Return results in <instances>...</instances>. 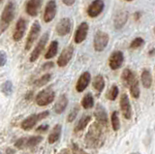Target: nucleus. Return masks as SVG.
I'll return each instance as SVG.
<instances>
[{
	"mask_svg": "<svg viewBox=\"0 0 155 154\" xmlns=\"http://www.w3.org/2000/svg\"><path fill=\"white\" fill-rule=\"evenodd\" d=\"M102 125L95 123L90 127L88 133L86 135L85 143L89 147H98L103 143V132H102Z\"/></svg>",
	"mask_w": 155,
	"mask_h": 154,
	"instance_id": "f257e3e1",
	"label": "nucleus"
},
{
	"mask_svg": "<svg viewBox=\"0 0 155 154\" xmlns=\"http://www.w3.org/2000/svg\"><path fill=\"white\" fill-rule=\"evenodd\" d=\"M15 4L13 1H9L1 14V20H0V33L3 32L10 25L15 17Z\"/></svg>",
	"mask_w": 155,
	"mask_h": 154,
	"instance_id": "f03ea898",
	"label": "nucleus"
},
{
	"mask_svg": "<svg viewBox=\"0 0 155 154\" xmlns=\"http://www.w3.org/2000/svg\"><path fill=\"white\" fill-rule=\"evenodd\" d=\"M55 98V93L52 90L51 87H47L44 90H41L36 96V103L40 107H44V106H48Z\"/></svg>",
	"mask_w": 155,
	"mask_h": 154,
	"instance_id": "7ed1b4c3",
	"label": "nucleus"
},
{
	"mask_svg": "<svg viewBox=\"0 0 155 154\" xmlns=\"http://www.w3.org/2000/svg\"><path fill=\"white\" fill-rule=\"evenodd\" d=\"M50 114V112L48 110H46V112H42L40 113H33L31 115L27 116L25 119L21 122V128L23 130H30L32 129L35 125L37 124V122H39L40 120L46 118L48 115Z\"/></svg>",
	"mask_w": 155,
	"mask_h": 154,
	"instance_id": "20e7f679",
	"label": "nucleus"
},
{
	"mask_svg": "<svg viewBox=\"0 0 155 154\" xmlns=\"http://www.w3.org/2000/svg\"><path fill=\"white\" fill-rule=\"evenodd\" d=\"M41 33V25H40V22L38 21H35L33 22V25H31L30 30H29L28 33V36L26 38V41H25V50L29 51L32 48L33 44L37 41L39 35Z\"/></svg>",
	"mask_w": 155,
	"mask_h": 154,
	"instance_id": "39448f33",
	"label": "nucleus"
},
{
	"mask_svg": "<svg viewBox=\"0 0 155 154\" xmlns=\"http://www.w3.org/2000/svg\"><path fill=\"white\" fill-rule=\"evenodd\" d=\"M110 37L104 31H98L94 36L93 47L96 51H103L109 44Z\"/></svg>",
	"mask_w": 155,
	"mask_h": 154,
	"instance_id": "423d86ee",
	"label": "nucleus"
},
{
	"mask_svg": "<svg viewBox=\"0 0 155 154\" xmlns=\"http://www.w3.org/2000/svg\"><path fill=\"white\" fill-rule=\"evenodd\" d=\"M73 28V21L70 18H63L57 22L55 31L57 35L59 36H66L72 31Z\"/></svg>",
	"mask_w": 155,
	"mask_h": 154,
	"instance_id": "0eeeda50",
	"label": "nucleus"
},
{
	"mask_svg": "<svg viewBox=\"0 0 155 154\" xmlns=\"http://www.w3.org/2000/svg\"><path fill=\"white\" fill-rule=\"evenodd\" d=\"M48 36H50L48 35V32H46L45 34L40 38V40H39V42L37 43L35 49L32 51L31 54H30L31 62H35L39 58V56H40V54L43 52V51L45 50V47H46L47 42L48 40Z\"/></svg>",
	"mask_w": 155,
	"mask_h": 154,
	"instance_id": "6e6552de",
	"label": "nucleus"
},
{
	"mask_svg": "<svg viewBox=\"0 0 155 154\" xmlns=\"http://www.w3.org/2000/svg\"><path fill=\"white\" fill-rule=\"evenodd\" d=\"M124 62L123 52L120 51H115L110 54L109 58V66L111 70H117L122 66Z\"/></svg>",
	"mask_w": 155,
	"mask_h": 154,
	"instance_id": "1a4fd4ad",
	"label": "nucleus"
},
{
	"mask_svg": "<svg viewBox=\"0 0 155 154\" xmlns=\"http://www.w3.org/2000/svg\"><path fill=\"white\" fill-rule=\"evenodd\" d=\"M75 49L73 46H68L61 51V54L57 59V65L59 67H65L72 59L73 54H74Z\"/></svg>",
	"mask_w": 155,
	"mask_h": 154,
	"instance_id": "9d476101",
	"label": "nucleus"
},
{
	"mask_svg": "<svg viewBox=\"0 0 155 154\" xmlns=\"http://www.w3.org/2000/svg\"><path fill=\"white\" fill-rule=\"evenodd\" d=\"M57 6L54 0H50L45 7V12H44V21L48 23L51 22L56 16Z\"/></svg>",
	"mask_w": 155,
	"mask_h": 154,
	"instance_id": "9b49d317",
	"label": "nucleus"
},
{
	"mask_svg": "<svg viewBox=\"0 0 155 154\" xmlns=\"http://www.w3.org/2000/svg\"><path fill=\"white\" fill-rule=\"evenodd\" d=\"M25 31H26V21L23 18H18L13 33V40L15 42H18L19 40H21L22 37L24 36Z\"/></svg>",
	"mask_w": 155,
	"mask_h": 154,
	"instance_id": "f8f14e48",
	"label": "nucleus"
},
{
	"mask_svg": "<svg viewBox=\"0 0 155 154\" xmlns=\"http://www.w3.org/2000/svg\"><path fill=\"white\" fill-rule=\"evenodd\" d=\"M105 3L103 0H94L87 8V15L90 18H97L103 12Z\"/></svg>",
	"mask_w": 155,
	"mask_h": 154,
	"instance_id": "ddd939ff",
	"label": "nucleus"
},
{
	"mask_svg": "<svg viewBox=\"0 0 155 154\" xmlns=\"http://www.w3.org/2000/svg\"><path fill=\"white\" fill-rule=\"evenodd\" d=\"M88 29H89L88 23L85 21L81 22V25L78 26L77 30L75 32V35H74V41L76 44H81V43H82L86 39Z\"/></svg>",
	"mask_w": 155,
	"mask_h": 154,
	"instance_id": "4468645a",
	"label": "nucleus"
},
{
	"mask_svg": "<svg viewBox=\"0 0 155 154\" xmlns=\"http://www.w3.org/2000/svg\"><path fill=\"white\" fill-rule=\"evenodd\" d=\"M120 109L125 119H131L132 117V107H131L128 95L123 93L120 98Z\"/></svg>",
	"mask_w": 155,
	"mask_h": 154,
	"instance_id": "2eb2a0df",
	"label": "nucleus"
},
{
	"mask_svg": "<svg viewBox=\"0 0 155 154\" xmlns=\"http://www.w3.org/2000/svg\"><path fill=\"white\" fill-rule=\"evenodd\" d=\"M42 6V0H27L25 4V11L27 15L37 17Z\"/></svg>",
	"mask_w": 155,
	"mask_h": 154,
	"instance_id": "dca6fc26",
	"label": "nucleus"
},
{
	"mask_svg": "<svg viewBox=\"0 0 155 154\" xmlns=\"http://www.w3.org/2000/svg\"><path fill=\"white\" fill-rule=\"evenodd\" d=\"M95 118L97 120V123L101 124L102 126H106L108 125V114H107V110L102 105H97L94 112Z\"/></svg>",
	"mask_w": 155,
	"mask_h": 154,
	"instance_id": "f3484780",
	"label": "nucleus"
},
{
	"mask_svg": "<svg viewBox=\"0 0 155 154\" xmlns=\"http://www.w3.org/2000/svg\"><path fill=\"white\" fill-rule=\"evenodd\" d=\"M90 80H91V75L89 72H84L81 75L79 80H78V83L76 85V89L78 92H82L88 86Z\"/></svg>",
	"mask_w": 155,
	"mask_h": 154,
	"instance_id": "a211bd4d",
	"label": "nucleus"
},
{
	"mask_svg": "<svg viewBox=\"0 0 155 154\" xmlns=\"http://www.w3.org/2000/svg\"><path fill=\"white\" fill-rule=\"evenodd\" d=\"M136 80H137V78H136V75L134 74V72H132L130 69L123 70L122 74H121V80H122V83L125 86L129 87Z\"/></svg>",
	"mask_w": 155,
	"mask_h": 154,
	"instance_id": "6ab92c4d",
	"label": "nucleus"
},
{
	"mask_svg": "<svg viewBox=\"0 0 155 154\" xmlns=\"http://www.w3.org/2000/svg\"><path fill=\"white\" fill-rule=\"evenodd\" d=\"M128 20V13L125 11H121L119 12L116 17L114 18V27L116 29H120L124 26Z\"/></svg>",
	"mask_w": 155,
	"mask_h": 154,
	"instance_id": "aec40b11",
	"label": "nucleus"
},
{
	"mask_svg": "<svg viewBox=\"0 0 155 154\" xmlns=\"http://www.w3.org/2000/svg\"><path fill=\"white\" fill-rule=\"evenodd\" d=\"M67 105H68V98L66 97L65 94H63L60 96L59 99H58L57 102L55 103L54 112L58 114L62 113L65 110V109L67 108Z\"/></svg>",
	"mask_w": 155,
	"mask_h": 154,
	"instance_id": "412c9836",
	"label": "nucleus"
},
{
	"mask_svg": "<svg viewBox=\"0 0 155 154\" xmlns=\"http://www.w3.org/2000/svg\"><path fill=\"white\" fill-rule=\"evenodd\" d=\"M140 80H142V84L144 88H150V86L152 84V76H151V73H150L149 70L144 69L142 72Z\"/></svg>",
	"mask_w": 155,
	"mask_h": 154,
	"instance_id": "4be33fe9",
	"label": "nucleus"
},
{
	"mask_svg": "<svg viewBox=\"0 0 155 154\" xmlns=\"http://www.w3.org/2000/svg\"><path fill=\"white\" fill-rule=\"evenodd\" d=\"M61 135V125L60 124H56L52 129V132L48 136V143H54L57 142L60 138Z\"/></svg>",
	"mask_w": 155,
	"mask_h": 154,
	"instance_id": "5701e85b",
	"label": "nucleus"
},
{
	"mask_svg": "<svg viewBox=\"0 0 155 154\" xmlns=\"http://www.w3.org/2000/svg\"><path fill=\"white\" fill-rule=\"evenodd\" d=\"M57 51H58V42L57 41H52L51 43L50 47L45 54V58L46 59H51L53 58L56 54H57Z\"/></svg>",
	"mask_w": 155,
	"mask_h": 154,
	"instance_id": "b1692460",
	"label": "nucleus"
},
{
	"mask_svg": "<svg viewBox=\"0 0 155 154\" xmlns=\"http://www.w3.org/2000/svg\"><path fill=\"white\" fill-rule=\"evenodd\" d=\"M92 85H93V87L98 91V92H102L103 89L105 88V80L103 78V76L97 75L93 80Z\"/></svg>",
	"mask_w": 155,
	"mask_h": 154,
	"instance_id": "393cba45",
	"label": "nucleus"
},
{
	"mask_svg": "<svg viewBox=\"0 0 155 154\" xmlns=\"http://www.w3.org/2000/svg\"><path fill=\"white\" fill-rule=\"evenodd\" d=\"M81 106L84 107V109L88 110L91 109L94 106V98L92 96L91 93H86L84 95V97L81 100Z\"/></svg>",
	"mask_w": 155,
	"mask_h": 154,
	"instance_id": "a878e982",
	"label": "nucleus"
},
{
	"mask_svg": "<svg viewBox=\"0 0 155 154\" xmlns=\"http://www.w3.org/2000/svg\"><path fill=\"white\" fill-rule=\"evenodd\" d=\"M91 120V116L90 115H84L79 121H78L76 127H75V131H81V130H84L87 124L90 122Z\"/></svg>",
	"mask_w": 155,
	"mask_h": 154,
	"instance_id": "bb28decb",
	"label": "nucleus"
},
{
	"mask_svg": "<svg viewBox=\"0 0 155 154\" xmlns=\"http://www.w3.org/2000/svg\"><path fill=\"white\" fill-rule=\"evenodd\" d=\"M129 88H130V93L132 95V97L135 99H138L140 97V85H139L138 79L129 86Z\"/></svg>",
	"mask_w": 155,
	"mask_h": 154,
	"instance_id": "cd10ccee",
	"label": "nucleus"
},
{
	"mask_svg": "<svg viewBox=\"0 0 155 154\" xmlns=\"http://www.w3.org/2000/svg\"><path fill=\"white\" fill-rule=\"evenodd\" d=\"M13 89H14V86L11 80H7L5 83L2 84L1 85V91L3 92V94H5L6 96H10L13 93Z\"/></svg>",
	"mask_w": 155,
	"mask_h": 154,
	"instance_id": "c85d7f7f",
	"label": "nucleus"
},
{
	"mask_svg": "<svg viewBox=\"0 0 155 154\" xmlns=\"http://www.w3.org/2000/svg\"><path fill=\"white\" fill-rule=\"evenodd\" d=\"M110 120H111V126H113L114 131H118L120 129V121H119L117 112H114L111 113Z\"/></svg>",
	"mask_w": 155,
	"mask_h": 154,
	"instance_id": "c756f323",
	"label": "nucleus"
},
{
	"mask_svg": "<svg viewBox=\"0 0 155 154\" xmlns=\"http://www.w3.org/2000/svg\"><path fill=\"white\" fill-rule=\"evenodd\" d=\"M43 141V138L41 136H31L30 138H28L26 139V146L28 147H32L35 146L37 144H39Z\"/></svg>",
	"mask_w": 155,
	"mask_h": 154,
	"instance_id": "7c9ffc66",
	"label": "nucleus"
},
{
	"mask_svg": "<svg viewBox=\"0 0 155 154\" xmlns=\"http://www.w3.org/2000/svg\"><path fill=\"white\" fill-rule=\"evenodd\" d=\"M51 74H45V75H43L40 79H38L34 84H35V86H37V87H41V86L47 84L48 81L51 80Z\"/></svg>",
	"mask_w": 155,
	"mask_h": 154,
	"instance_id": "2f4dec72",
	"label": "nucleus"
},
{
	"mask_svg": "<svg viewBox=\"0 0 155 154\" xmlns=\"http://www.w3.org/2000/svg\"><path fill=\"white\" fill-rule=\"evenodd\" d=\"M118 92H119V90H118L117 85L114 84L110 88V90L108 91V93H107V98H108L109 100H110V101H114L116 98H117Z\"/></svg>",
	"mask_w": 155,
	"mask_h": 154,
	"instance_id": "473e14b6",
	"label": "nucleus"
},
{
	"mask_svg": "<svg viewBox=\"0 0 155 154\" xmlns=\"http://www.w3.org/2000/svg\"><path fill=\"white\" fill-rule=\"evenodd\" d=\"M144 45V40L143 38H135V39L131 42L130 44V49L132 50H137V49H140V48H142L143 46Z\"/></svg>",
	"mask_w": 155,
	"mask_h": 154,
	"instance_id": "72a5a7b5",
	"label": "nucleus"
},
{
	"mask_svg": "<svg viewBox=\"0 0 155 154\" xmlns=\"http://www.w3.org/2000/svg\"><path fill=\"white\" fill-rule=\"evenodd\" d=\"M79 110H80L79 107H74V108L71 110V112H70L69 114H68V117H67L68 122L74 121V120L76 119V117H77L78 113H79Z\"/></svg>",
	"mask_w": 155,
	"mask_h": 154,
	"instance_id": "f704fd0d",
	"label": "nucleus"
},
{
	"mask_svg": "<svg viewBox=\"0 0 155 154\" xmlns=\"http://www.w3.org/2000/svg\"><path fill=\"white\" fill-rule=\"evenodd\" d=\"M7 62V54L4 51H0V67L4 66Z\"/></svg>",
	"mask_w": 155,
	"mask_h": 154,
	"instance_id": "c9c22d12",
	"label": "nucleus"
},
{
	"mask_svg": "<svg viewBox=\"0 0 155 154\" xmlns=\"http://www.w3.org/2000/svg\"><path fill=\"white\" fill-rule=\"evenodd\" d=\"M25 143H26V139L25 138H21L16 142V143H15V146H16L17 148H18V149H21Z\"/></svg>",
	"mask_w": 155,
	"mask_h": 154,
	"instance_id": "e433bc0d",
	"label": "nucleus"
},
{
	"mask_svg": "<svg viewBox=\"0 0 155 154\" xmlns=\"http://www.w3.org/2000/svg\"><path fill=\"white\" fill-rule=\"evenodd\" d=\"M48 129V124H42L36 129V131L40 132V133H44V132H47Z\"/></svg>",
	"mask_w": 155,
	"mask_h": 154,
	"instance_id": "4c0bfd02",
	"label": "nucleus"
},
{
	"mask_svg": "<svg viewBox=\"0 0 155 154\" xmlns=\"http://www.w3.org/2000/svg\"><path fill=\"white\" fill-rule=\"evenodd\" d=\"M62 2L64 3L66 6H72L75 4L76 0H62Z\"/></svg>",
	"mask_w": 155,
	"mask_h": 154,
	"instance_id": "58836bf2",
	"label": "nucleus"
},
{
	"mask_svg": "<svg viewBox=\"0 0 155 154\" xmlns=\"http://www.w3.org/2000/svg\"><path fill=\"white\" fill-rule=\"evenodd\" d=\"M51 67H53V63L52 62H48V63H45L43 65V69L47 70V69H51Z\"/></svg>",
	"mask_w": 155,
	"mask_h": 154,
	"instance_id": "ea45409f",
	"label": "nucleus"
},
{
	"mask_svg": "<svg viewBox=\"0 0 155 154\" xmlns=\"http://www.w3.org/2000/svg\"><path fill=\"white\" fill-rule=\"evenodd\" d=\"M155 54V49H154V48H153V49H151V50H150V51L148 52V54L150 55V56H152L153 54Z\"/></svg>",
	"mask_w": 155,
	"mask_h": 154,
	"instance_id": "a19ab883",
	"label": "nucleus"
},
{
	"mask_svg": "<svg viewBox=\"0 0 155 154\" xmlns=\"http://www.w3.org/2000/svg\"><path fill=\"white\" fill-rule=\"evenodd\" d=\"M131 154H140V153H138V152H135V153H131Z\"/></svg>",
	"mask_w": 155,
	"mask_h": 154,
	"instance_id": "79ce46f5",
	"label": "nucleus"
},
{
	"mask_svg": "<svg viewBox=\"0 0 155 154\" xmlns=\"http://www.w3.org/2000/svg\"><path fill=\"white\" fill-rule=\"evenodd\" d=\"M125 1H133V0H125Z\"/></svg>",
	"mask_w": 155,
	"mask_h": 154,
	"instance_id": "37998d69",
	"label": "nucleus"
},
{
	"mask_svg": "<svg viewBox=\"0 0 155 154\" xmlns=\"http://www.w3.org/2000/svg\"><path fill=\"white\" fill-rule=\"evenodd\" d=\"M154 35H155V27H154Z\"/></svg>",
	"mask_w": 155,
	"mask_h": 154,
	"instance_id": "c03bdc74",
	"label": "nucleus"
},
{
	"mask_svg": "<svg viewBox=\"0 0 155 154\" xmlns=\"http://www.w3.org/2000/svg\"><path fill=\"white\" fill-rule=\"evenodd\" d=\"M2 1H3V0H0V3H1V2H2Z\"/></svg>",
	"mask_w": 155,
	"mask_h": 154,
	"instance_id": "a18cd8bd",
	"label": "nucleus"
},
{
	"mask_svg": "<svg viewBox=\"0 0 155 154\" xmlns=\"http://www.w3.org/2000/svg\"><path fill=\"white\" fill-rule=\"evenodd\" d=\"M154 131H155V125H154Z\"/></svg>",
	"mask_w": 155,
	"mask_h": 154,
	"instance_id": "49530a36",
	"label": "nucleus"
},
{
	"mask_svg": "<svg viewBox=\"0 0 155 154\" xmlns=\"http://www.w3.org/2000/svg\"><path fill=\"white\" fill-rule=\"evenodd\" d=\"M60 154H66V153H60Z\"/></svg>",
	"mask_w": 155,
	"mask_h": 154,
	"instance_id": "de8ad7c7",
	"label": "nucleus"
},
{
	"mask_svg": "<svg viewBox=\"0 0 155 154\" xmlns=\"http://www.w3.org/2000/svg\"><path fill=\"white\" fill-rule=\"evenodd\" d=\"M0 154H1V152H0Z\"/></svg>",
	"mask_w": 155,
	"mask_h": 154,
	"instance_id": "09e8293b",
	"label": "nucleus"
}]
</instances>
